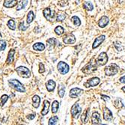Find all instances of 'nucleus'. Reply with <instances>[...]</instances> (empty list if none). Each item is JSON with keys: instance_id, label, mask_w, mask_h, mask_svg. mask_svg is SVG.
Here are the masks:
<instances>
[{"instance_id": "1", "label": "nucleus", "mask_w": 125, "mask_h": 125, "mask_svg": "<svg viewBox=\"0 0 125 125\" xmlns=\"http://www.w3.org/2000/svg\"><path fill=\"white\" fill-rule=\"evenodd\" d=\"M8 84L12 88H14L17 91L22 92V93L26 92V89H25L23 85L19 81H18L17 79H9Z\"/></svg>"}, {"instance_id": "2", "label": "nucleus", "mask_w": 125, "mask_h": 125, "mask_svg": "<svg viewBox=\"0 0 125 125\" xmlns=\"http://www.w3.org/2000/svg\"><path fill=\"white\" fill-rule=\"evenodd\" d=\"M93 61H94V59H91L89 63L87 64L84 67H83L82 71L84 73V74H92V73H94L97 70V65L96 64V61L94 62Z\"/></svg>"}, {"instance_id": "3", "label": "nucleus", "mask_w": 125, "mask_h": 125, "mask_svg": "<svg viewBox=\"0 0 125 125\" xmlns=\"http://www.w3.org/2000/svg\"><path fill=\"white\" fill-rule=\"evenodd\" d=\"M118 72V67L116 64H111L105 67V74L106 76H114Z\"/></svg>"}, {"instance_id": "4", "label": "nucleus", "mask_w": 125, "mask_h": 125, "mask_svg": "<svg viewBox=\"0 0 125 125\" xmlns=\"http://www.w3.org/2000/svg\"><path fill=\"white\" fill-rule=\"evenodd\" d=\"M17 74L23 78H29L31 77V71L26 67L19 66L16 68Z\"/></svg>"}, {"instance_id": "5", "label": "nucleus", "mask_w": 125, "mask_h": 125, "mask_svg": "<svg viewBox=\"0 0 125 125\" xmlns=\"http://www.w3.org/2000/svg\"><path fill=\"white\" fill-rule=\"evenodd\" d=\"M95 61H96V64L97 65V66L105 65L108 61V56H107L106 53H105V52L101 53L99 55V56L97 58Z\"/></svg>"}, {"instance_id": "6", "label": "nucleus", "mask_w": 125, "mask_h": 125, "mask_svg": "<svg viewBox=\"0 0 125 125\" xmlns=\"http://www.w3.org/2000/svg\"><path fill=\"white\" fill-rule=\"evenodd\" d=\"M82 112V108L80 107L79 104L76 103L75 104L72 106L71 107V115L74 118H78L79 117V115Z\"/></svg>"}, {"instance_id": "7", "label": "nucleus", "mask_w": 125, "mask_h": 125, "mask_svg": "<svg viewBox=\"0 0 125 125\" xmlns=\"http://www.w3.org/2000/svg\"><path fill=\"white\" fill-rule=\"evenodd\" d=\"M57 67L59 73L62 75L67 74L69 71V65L64 61H60L57 65Z\"/></svg>"}, {"instance_id": "8", "label": "nucleus", "mask_w": 125, "mask_h": 125, "mask_svg": "<svg viewBox=\"0 0 125 125\" xmlns=\"http://www.w3.org/2000/svg\"><path fill=\"white\" fill-rule=\"evenodd\" d=\"M63 41L65 44H74L76 42V38L74 34L70 33L64 37Z\"/></svg>"}, {"instance_id": "9", "label": "nucleus", "mask_w": 125, "mask_h": 125, "mask_svg": "<svg viewBox=\"0 0 125 125\" xmlns=\"http://www.w3.org/2000/svg\"><path fill=\"white\" fill-rule=\"evenodd\" d=\"M100 82V79L98 78V77H93L90 79H88L86 83H85V86L87 87V88H89V87H95V86H97Z\"/></svg>"}, {"instance_id": "10", "label": "nucleus", "mask_w": 125, "mask_h": 125, "mask_svg": "<svg viewBox=\"0 0 125 125\" xmlns=\"http://www.w3.org/2000/svg\"><path fill=\"white\" fill-rule=\"evenodd\" d=\"M55 12L53 11V13L51 12V10L49 8H47L45 9H44L43 11V14L44 16V17L49 20V21H53V19H54V17H55Z\"/></svg>"}, {"instance_id": "11", "label": "nucleus", "mask_w": 125, "mask_h": 125, "mask_svg": "<svg viewBox=\"0 0 125 125\" xmlns=\"http://www.w3.org/2000/svg\"><path fill=\"white\" fill-rule=\"evenodd\" d=\"M83 92V90L79 88H72L70 91V94H69V96L71 98H77V97H79L80 95H82Z\"/></svg>"}, {"instance_id": "12", "label": "nucleus", "mask_w": 125, "mask_h": 125, "mask_svg": "<svg viewBox=\"0 0 125 125\" xmlns=\"http://www.w3.org/2000/svg\"><path fill=\"white\" fill-rule=\"evenodd\" d=\"M103 118L106 121H111L113 118L112 112L107 107H104L103 109Z\"/></svg>"}, {"instance_id": "13", "label": "nucleus", "mask_w": 125, "mask_h": 125, "mask_svg": "<svg viewBox=\"0 0 125 125\" xmlns=\"http://www.w3.org/2000/svg\"><path fill=\"white\" fill-rule=\"evenodd\" d=\"M91 123H92V124H101L100 115L97 112H94L92 114V116H91Z\"/></svg>"}, {"instance_id": "14", "label": "nucleus", "mask_w": 125, "mask_h": 125, "mask_svg": "<svg viewBox=\"0 0 125 125\" xmlns=\"http://www.w3.org/2000/svg\"><path fill=\"white\" fill-rule=\"evenodd\" d=\"M105 35H100L99 37H97L95 41H94V43H93V45H92V48L93 49H95L97 47H98L103 42V40H105Z\"/></svg>"}, {"instance_id": "15", "label": "nucleus", "mask_w": 125, "mask_h": 125, "mask_svg": "<svg viewBox=\"0 0 125 125\" xmlns=\"http://www.w3.org/2000/svg\"><path fill=\"white\" fill-rule=\"evenodd\" d=\"M17 5V0H5L3 4L4 7L7 8H14Z\"/></svg>"}, {"instance_id": "16", "label": "nucleus", "mask_w": 125, "mask_h": 125, "mask_svg": "<svg viewBox=\"0 0 125 125\" xmlns=\"http://www.w3.org/2000/svg\"><path fill=\"white\" fill-rule=\"evenodd\" d=\"M109 22V18H108L106 16H103V17L100 19V20H99L98 25H99V26H100V27H101V28H104L106 26H107V25H108Z\"/></svg>"}, {"instance_id": "17", "label": "nucleus", "mask_w": 125, "mask_h": 125, "mask_svg": "<svg viewBox=\"0 0 125 125\" xmlns=\"http://www.w3.org/2000/svg\"><path fill=\"white\" fill-rule=\"evenodd\" d=\"M46 87L49 92L53 91H54V89L56 88V82L53 80L50 79L46 83Z\"/></svg>"}, {"instance_id": "18", "label": "nucleus", "mask_w": 125, "mask_h": 125, "mask_svg": "<svg viewBox=\"0 0 125 125\" xmlns=\"http://www.w3.org/2000/svg\"><path fill=\"white\" fill-rule=\"evenodd\" d=\"M14 53H15V50L14 49H10L8 55V58H7V64H11L14 61Z\"/></svg>"}, {"instance_id": "19", "label": "nucleus", "mask_w": 125, "mask_h": 125, "mask_svg": "<svg viewBox=\"0 0 125 125\" xmlns=\"http://www.w3.org/2000/svg\"><path fill=\"white\" fill-rule=\"evenodd\" d=\"M49 105H50V103L47 100H45L44 101V108H43L42 111H41V115H46L48 113Z\"/></svg>"}, {"instance_id": "20", "label": "nucleus", "mask_w": 125, "mask_h": 125, "mask_svg": "<svg viewBox=\"0 0 125 125\" xmlns=\"http://www.w3.org/2000/svg\"><path fill=\"white\" fill-rule=\"evenodd\" d=\"M88 115H89V109H87L86 110H85L84 112H83V113L81 115V121L82 123L86 124L88 120Z\"/></svg>"}, {"instance_id": "21", "label": "nucleus", "mask_w": 125, "mask_h": 125, "mask_svg": "<svg viewBox=\"0 0 125 125\" xmlns=\"http://www.w3.org/2000/svg\"><path fill=\"white\" fill-rule=\"evenodd\" d=\"M32 102H33V106L35 108H38L40 103V98L38 95H34L32 97Z\"/></svg>"}, {"instance_id": "22", "label": "nucleus", "mask_w": 125, "mask_h": 125, "mask_svg": "<svg viewBox=\"0 0 125 125\" xmlns=\"http://www.w3.org/2000/svg\"><path fill=\"white\" fill-rule=\"evenodd\" d=\"M114 106L118 109H121L122 108H124V105L122 101H121V99H120V98H118V99H116L115 100Z\"/></svg>"}, {"instance_id": "23", "label": "nucleus", "mask_w": 125, "mask_h": 125, "mask_svg": "<svg viewBox=\"0 0 125 125\" xmlns=\"http://www.w3.org/2000/svg\"><path fill=\"white\" fill-rule=\"evenodd\" d=\"M33 49L36 51H43L45 49V46L42 43H36L33 45Z\"/></svg>"}, {"instance_id": "24", "label": "nucleus", "mask_w": 125, "mask_h": 125, "mask_svg": "<svg viewBox=\"0 0 125 125\" xmlns=\"http://www.w3.org/2000/svg\"><path fill=\"white\" fill-rule=\"evenodd\" d=\"M27 4H28V0H21L17 5V11H19V10H21L23 8H25Z\"/></svg>"}, {"instance_id": "25", "label": "nucleus", "mask_w": 125, "mask_h": 125, "mask_svg": "<svg viewBox=\"0 0 125 125\" xmlns=\"http://www.w3.org/2000/svg\"><path fill=\"white\" fill-rule=\"evenodd\" d=\"M59 108V103L57 100H54L52 103V112L53 113H56L58 110Z\"/></svg>"}, {"instance_id": "26", "label": "nucleus", "mask_w": 125, "mask_h": 125, "mask_svg": "<svg viewBox=\"0 0 125 125\" xmlns=\"http://www.w3.org/2000/svg\"><path fill=\"white\" fill-rule=\"evenodd\" d=\"M65 93V86L63 84H60L58 86V95L61 98H62Z\"/></svg>"}, {"instance_id": "27", "label": "nucleus", "mask_w": 125, "mask_h": 125, "mask_svg": "<svg viewBox=\"0 0 125 125\" xmlns=\"http://www.w3.org/2000/svg\"><path fill=\"white\" fill-rule=\"evenodd\" d=\"M54 32H56V34L57 35L61 36V35H63V34L65 33V29H64V28L62 27V26H58L56 27V29H55V30H54Z\"/></svg>"}, {"instance_id": "28", "label": "nucleus", "mask_w": 125, "mask_h": 125, "mask_svg": "<svg viewBox=\"0 0 125 125\" xmlns=\"http://www.w3.org/2000/svg\"><path fill=\"white\" fill-rule=\"evenodd\" d=\"M67 17V15L65 12L63 11H60L57 14V17H56V20L57 21H63V20Z\"/></svg>"}, {"instance_id": "29", "label": "nucleus", "mask_w": 125, "mask_h": 125, "mask_svg": "<svg viewBox=\"0 0 125 125\" xmlns=\"http://www.w3.org/2000/svg\"><path fill=\"white\" fill-rule=\"evenodd\" d=\"M35 19V14H34V12L32 11H31L28 13V15H27V23L29 24L32 23Z\"/></svg>"}, {"instance_id": "30", "label": "nucleus", "mask_w": 125, "mask_h": 125, "mask_svg": "<svg viewBox=\"0 0 125 125\" xmlns=\"http://www.w3.org/2000/svg\"><path fill=\"white\" fill-rule=\"evenodd\" d=\"M83 8L88 11H91L94 9V6H93L92 3L90 2H85L84 4H83Z\"/></svg>"}, {"instance_id": "31", "label": "nucleus", "mask_w": 125, "mask_h": 125, "mask_svg": "<svg viewBox=\"0 0 125 125\" xmlns=\"http://www.w3.org/2000/svg\"><path fill=\"white\" fill-rule=\"evenodd\" d=\"M56 40L55 38H49L47 40V44H48V47L49 49H51L52 48H53L56 45Z\"/></svg>"}, {"instance_id": "32", "label": "nucleus", "mask_w": 125, "mask_h": 125, "mask_svg": "<svg viewBox=\"0 0 125 125\" xmlns=\"http://www.w3.org/2000/svg\"><path fill=\"white\" fill-rule=\"evenodd\" d=\"M71 21L73 22V23H74V26H79L81 25V21H80L79 18L77 16H74V17H72V18H71Z\"/></svg>"}, {"instance_id": "33", "label": "nucleus", "mask_w": 125, "mask_h": 125, "mask_svg": "<svg viewBox=\"0 0 125 125\" xmlns=\"http://www.w3.org/2000/svg\"><path fill=\"white\" fill-rule=\"evenodd\" d=\"M58 121V116H53L49 119L48 124L49 125H55L57 124Z\"/></svg>"}, {"instance_id": "34", "label": "nucleus", "mask_w": 125, "mask_h": 125, "mask_svg": "<svg viewBox=\"0 0 125 125\" xmlns=\"http://www.w3.org/2000/svg\"><path fill=\"white\" fill-rule=\"evenodd\" d=\"M8 28L10 29H11V30H15L16 29V25H15V22H14V20L13 19H9L8 20V22L7 23Z\"/></svg>"}, {"instance_id": "35", "label": "nucleus", "mask_w": 125, "mask_h": 125, "mask_svg": "<svg viewBox=\"0 0 125 125\" xmlns=\"http://www.w3.org/2000/svg\"><path fill=\"white\" fill-rule=\"evenodd\" d=\"M8 100V96L7 95H3L0 98V106H3L7 100Z\"/></svg>"}, {"instance_id": "36", "label": "nucleus", "mask_w": 125, "mask_h": 125, "mask_svg": "<svg viewBox=\"0 0 125 125\" xmlns=\"http://www.w3.org/2000/svg\"><path fill=\"white\" fill-rule=\"evenodd\" d=\"M7 44L6 41L4 40H0V51H2L6 48Z\"/></svg>"}, {"instance_id": "37", "label": "nucleus", "mask_w": 125, "mask_h": 125, "mask_svg": "<svg viewBox=\"0 0 125 125\" xmlns=\"http://www.w3.org/2000/svg\"><path fill=\"white\" fill-rule=\"evenodd\" d=\"M18 28H19V29L20 31H26L28 29V26H26L25 23H24V22H21V23H19Z\"/></svg>"}, {"instance_id": "38", "label": "nucleus", "mask_w": 125, "mask_h": 125, "mask_svg": "<svg viewBox=\"0 0 125 125\" xmlns=\"http://www.w3.org/2000/svg\"><path fill=\"white\" fill-rule=\"evenodd\" d=\"M45 71V69H44V66L42 63H40L39 65V73L40 74H43Z\"/></svg>"}, {"instance_id": "39", "label": "nucleus", "mask_w": 125, "mask_h": 125, "mask_svg": "<svg viewBox=\"0 0 125 125\" xmlns=\"http://www.w3.org/2000/svg\"><path fill=\"white\" fill-rule=\"evenodd\" d=\"M35 118V114H30V115H29L27 116V118L29 120H33Z\"/></svg>"}, {"instance_id": "40", "label": "nucleus", "mask_w": 125, "mask_h": 125, "mask_svg": "<svg viewBox=\"0 0 125 125\" xmlns=\"http://www.w3.org/2000/svg\"><path fill=\"white\" fill-rule=\"evenodd\" d=\"M101 97H102V99L104 100V101H107V100H109L110 98H109V97H108V96H106V95H101Z\"/></svg>"}, {"instance_id": "41", "label": "nucleus", "mask_w": 125, "mask_h": 125, "mask_svg": "<svg viewBox=\"0 0 125 125\" xmlns=\"http://www.w3.org/2000/svg\"><path fill=\"white\" fill-rule=\"evenodd\" d=\"M119 82L121 83H125V76H123L122 77H121L119 79Z\"/></svg>"}, {"instance_id": "42", "label": "nucleus", "mask_w": 125, "mask_h": 125, "mask_svg": "<svg viewBox=\"0 0 125 125\" xmlns=\"http://www.w3.org/2000/svg\"><path fill=\"white\" fill-rule=\"evenodd\" d=\"M118 2H120V3H124L125 2V0H118Z\"/></svg>"}, {"instance_id": "43", "label": "nucleus", "mask_w": 125, "mask_h": 125, "mask_svg": "<svg viewBox=\"0 0 125 125\" xmlns=\"http://www.w3.org/2000/svg\"><path fill=\"white\" fill-rule=\"evenodd\" d=\"M121 90H122V91H124V92L125 93V86L122 87V88H121Z\"/></svg>"}, {"instance_id": "44", "label": "nucleus", "mask_w": 125, "mask_h": 125, "mask_svg": "<svg viewBox=\"0 0 125 125\" xmlns=\"http://www.w3.org/2000/svg\"><path fill=\"white\" fill-rule=\"evenodd\" d=\"M0 38H2V35H1V33H0Z\"/></svg>"}]
</instances>
